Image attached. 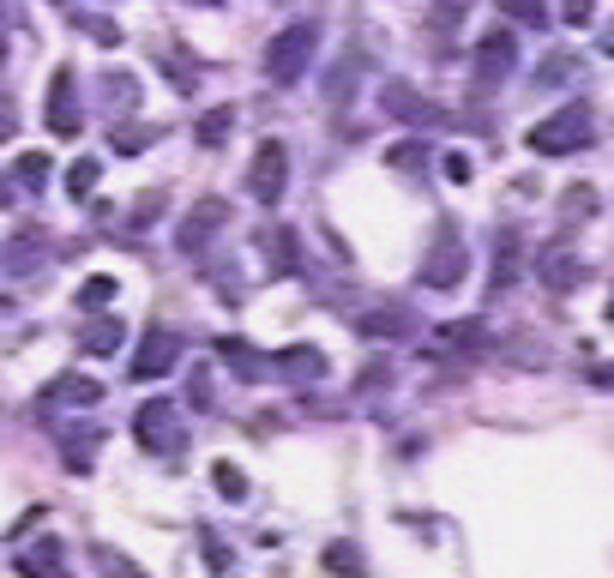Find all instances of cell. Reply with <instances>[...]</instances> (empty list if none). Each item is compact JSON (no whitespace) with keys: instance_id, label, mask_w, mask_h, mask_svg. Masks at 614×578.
<instances>
[{"instance_id":"6da1fadb","label":"cell","mask_w":614,"mask_h":578,"mask_svg":"<svg viewBox=\"0 0 614 578\" xmlns=\"http://www.w3.org/2000/svg\"><path fill=\"white\" fill-rule=\"evenodd\" d=\"M524 145H530L536 157H572V151L596 145V114H591V102H567V109H555L548 121H536L530 133H524Z\"/></svg>"},{"instance_id":"7a4b0ae2","label":"cell","mask_w":614,"mask_h":578,"mask_svg":"<svg viewBox=\"0 0 614 578\" xmlns=\"http://www.w3.org/2000/svg\"><path fill=\"white\" fill-rule=\"evenodd\" d=\"M319 55V24H284V31L272 36V48H265V79L272 85H296L307 67H314Z\"/></svg>"},{"instance_id":"3957f363","label":"cell","mask_w":614,"mask_h":578,"mask_svg":"<svg viewBox=\"0 0 614 578\" xmlns=\"http://www.w3.org/2000/svg\"><path fill=\"white\" fill-rule=\"evenodd\" d=\"M133 434H139V446H145V452H182V446H187L182 416H175L169 397H151V404H139Z\"/></svg>"},{"instance_id":"277c9868","label":"cell","mask_w":614,"mask_h":578,"mask_svg":"<svg viewBox=\"0 0 614 578\" xmlns=\"http://www.w3.org/2000/svg\"><path fill=\"white\" fill-rule=\"evenodd\" d=\"M248 193L260 205H277L289 193V151L277 145V139H265L260 151H253V163H248Z\"/></svg>"},{"instance_id":"5b68a950","label":"cell","mask_w":614,"mask_h":578,"mask_svg":"<svg viewBox=\"0 0 614 578\" xmlns=\"http://www.w3.org/2000/svg\"><path fill=\"white\" fill-rule=\"evenodd\" d=\"M512 67H518V36L512 31H489L476 43V55H470V73H476L482 91H494V85L512 79Z\"/></svg>"},{"instance_id":"8992f818","label":"cell","mask_w":614,"mask_h":578,"mask_svg":"<svg viewBox=\"0 0 614 578\" xmlns=\"http://www.w3.org/2000/svg\"><path fill=\"white\" fill-rule=\"evenodd\" d=\"M217 229H229V205L217 199V193H205V199H194V211L175 223V248H182V253H205V241H211Z\"/></svg>"},{"instance_id":"52a82bcc","label":"cell","mask_w":614,"mask_h":578,"mask_svg":"<svg viewBox=\"0 0 614 578\" xmlns=\"http://www.w3.org/2000/svg\"><path fill=\"white\" fill-rule=\"evenodd\" d=\"M464 272H470V248H464V241H452V229H446V236L434 241V253L421 260V284H428V290H452V284H464Z\"/></svg>"},{"instance_id":"ba28073f","label":"cell","mask_w":614,"mask_h":578,"mask_svg":"<svg viewBox=\"0 0 614 578\" xmlns=\"http://www.w3.org/2000/svg\"><path fill=\"white\" fill-rule=\"evenodd\" d=\"M85 127V109L73 102V67L55 73V85H48V133L55 139H79Z\"/></svg>"},{"instance_id":"9c48e42d","label":"cell","mask_w":614,"mask_h":578,"mask_svg":"<svg viewBox=\"0 0 614 578\" xmlns=\"http://www.w3.org/2000/svg\"><path fill=\"white\" fill-rule=\"evenodd\" d=\"M175 356H182V338L175 331H145V343H139V356H133V380H157V374H169L175 368Z\"/></svg>"},{"instance_id":"30bf717a","label":"cell","mask_w":614,"mask_h":578,"mask_svg":"<svg viewBox=\"0 0 614 578\" xmlns=\"http://www.w3.org/2000/svg\"><path fill=\"white\" fill-rule=\"evenodd\" d=\"M253 241H260V253H265V260H272V272H296V265H301V241H296V229H284V223H265Z\"/></svg>"},{"instance_id":"8fae6325","label":"cell","mask_w":614,"mask_h":578,"mask_svg":"<svg viewBox=\"0 0 614 578\" xmlns=\"http://www.w3.org/2000/svg\"><path fill=\"white\" fill-rule=\"evenodd\" d=\"M19 572L24 578H67V560H61V543L55 536H43V543H31L19 555Z\"/></svg>"},{"instance_id":"7c38bea8","label":"cell","mask_w":614,"mask_h":578,"mask_svg":"<svg viewBox=\"0 0 614 578\" xmlns=\"http://www.w3.org/2000/svg\"><path fill=\"white\" fill-rule=\"evenodd\" d=\"M409 331H416V319L404 307H368L362 314V338H409Z\"/></svg>"},{"instance_id":"4fadbf2b","label":"cell","mask_w":614,"mask_h":578,"mask_svg":"<svg viewBox=\"0 0 614 578\" xmlns=\"http://www.w3.org/2000/svg\"><path fill=\"white\" fill-rule=\"evenodd\" d=\"M272 368H277V374H284V380L307 385V380H319V374H326V356H319V350H307V343H296V350H284Z\"/></svg>"},{"instance_id":"5bb4252c","label":"cell","mask_w":614,"mask_h":578,"mask_svg":"<svg viewBox=\"0 0 614 578\" xmlns=\"http://www.w3.org/2000/svg\"><path fill=\"white\" fill-rule=\"evenodd\" d=\"M579 277H584V260H572V253H560V248L542 253V284L548 290H572Z\"/></svg>"},{"instance_id":"9a60e30c","label":"cell","mask_w":614,"mask_h":578,"mask_svg":"<svg viewBox=\"0 0 614 578\" xmlns=\"http://www.w3.org/2000/svg\"><path fill=\"white\" fill-rule=\"evenodd\" d=\"M97 446H102L97 428H67V440H61V458H67L73 470H91V465H97Z\"/></svg>"},{"instance_id":"2e32d148","label":"cell","mask_w":614,"mask_h":578,"mask_svg":"<svg viewBox=\"0 0 614 578\" xmlns=\"http://www.w3.org/2000/svg\"><path fill=\"white\" fill-rule=\"evenodd\" d=\"M121 338H127V326H121V319H109V314H97L91 326H85V350H91V356H114V350H121Z\"/></svg>"},{"instance_id":"e0dca14e","label":"cell","mask_w":614,"mask_h":578,"mask_svg":"<svg viewBox=\"0 0 614 578\" xmlns=\"http://www.w3.org/2000/svg\"><path fill=\"white\" fill-rule=\"evenodd\" d=\"M97 397H102V385L85 380V374H61L48 385V404H97Z\"/></svg>"},{"instance_id":"ac0fdd59","label":"cell","mask_w":614,"mask_h":578,"mask_svg":"<svg viewBox=\"0 0 614 578\" xmlns=\"http://www.w3.org/2000/svg\"><path fill=\"white\" fill-rule=\"evenodd\" d=\"M386 109L398 114V121H434V109H428V102H421L416 91H409L404 79H392V85H386Z\"/></svg>"},{"instance_id":"d6986e66","label":"cell","mask_w":614,"mask_h":578,"mask_svg":"<svg viewBox=\"0 0 614 578\" xmlns=\"http://www.w3.org/2000/svg\"><path fill=\"white\" fill-rule=\"evenodd\" d=\"M355 73H362V48H350V55L331 67V79H326V97L338 102V109H343V102H350V91H355Z\"/></svg>"},{"instance_id":"ffe728a7","label":"cell","mask_w":614,"mask_h":578,"mask_svg":"<svg viewBox=\"0 0 614 578\" xmlns=\"http://www.w3.org/2000/svg\"><path fill=\"white\" fill-rule=\"evenodd\" d=\"M229 127H235V109H205L199 127H194V139H199L205 151H217V145L229 139Z\"/></svg>"},{"instance_id":"44dd1931","label":"cell","mask_w":614,"mask_h":578,"mask_svg":"<svg viewBox=\"0 0 614 578\" xmlns=\"http://www.w3.org/2000/svg\"><path fill=\"white\" fill-rule=\"evenodd\" d=\"M43 182H48V157H43V151H24V157H19V163H12V187L36 193V187H43Z\"/></svg>"},{"instance_id":"7402d4cb","label":"cell","mask_w":614,"mask_h":578,"mask_svg":"<svg viewBox=\"0 0 614 578\" xmlns=\"http://www.w3.org/2000/svg\"><path fill=\"white\" fill-rule=\"evenodd\" d=\"M211 488L229 500V506H241V500H248V477H241L235 465H223V458H217V465H211Z\"/></svg>"},{"instance_id":"603a6c76","label":"cell","mask_w":614,"mask_h":578,"mask_svg":"<svg viewBox=\"0 0 614 578\" xmlns=\"http://www.w3.org/2000/svg\"><path fill=\"white\" fill-rule=\"evenodd\" d=\"M326 567L338 572V578H362L368 560H362V548H355V543H331L326 548Z\"/></svg>"},{"instance_id":"cb8c5ba5","label":"cell","mask_w":614,"mask_h":578,"mask_svg":"<svg viewBox=\"0 0 614 578\" xmlns=\"http://www.w3.org/2000/svg\"><path fill=\"white\" fill-rule=\"evenodd\" d=\"M501 12H506V19H518L524 31H548V19H555L542 0H501Z\"/></svg>"},{"instance_id":"d4e9b609","label":"cell","mask_w":614,"mask_h":578,"mask_svg":"<svg viewBox=\"0 0 614 578\" xmlns=\"http://www.w3.org/2000/svg\"><path fill=\"white\" fill-rule=\"evenodd\" d=\"M91 567H97L102 578H145V572L133 567V560H127V555H114L109 543H97V548H91Z\"/></svg>"},{"instance_id":"484cf974","label":"cell","mask_w":614,"mask_h":578,"mask_svg":"<svg viewBox=\"0 0 614 578\" xmlns=\"http://www.w3.org/2000/svg\"><path fill=\"white\" fill-rule=\"evenodd\" d=\"M440 338L452 350H482V319H452V326H440Z\"/></svg>"},{"instance_id":"4316f807","label":"cell","mask_w":614,"mask_h":578,"mask_svg":"<svg viewBox=\"0 0 614 578\" xmlns=\"http://www.w3.org/2000/svg\"><path fill=\"white\" fill-rule=\"evenodd\" d=\"M145 139H157V127H114L109 145L121 151V157H139V151H145Z\"/></svg>"},{"instance_id":"83f0119b","label":"cell","mask_w":614,"mask_h":578,"mask_svg":"<svg viewBox=\"0 0 614 578\" xmlns=\"http://www.w3.org/2000/svg\"><path fill=\"white\" fill-rule=\"evenodd\" d=\"M109 302H114V277H85V290H79V307H85V314H102Z\"/></svg>"},{"instance_id":"f1b7e54d","label":"cell","mask_w":614,"mask_h":578,"mask_svg":"<svg viewBox=\"0 0 614 578\" xmlns=\"http://www.w3.org/2000/svg\"><path fill=\"white\" fill-rule=\"evenodd\" d=\"M217 356H223V362H235V368H241V374H248V380L260 374V356H253V350H248V343H241V338H217Z\"/></svg>"},{"instance_id":"f546056e","label":"cell","mask_w":614,"mask_h":578,"mask_svg":"<svg viewBox=\"0 0 614 578\" xmlns=\"http://www.w3.org/2000/svg\"><path fill=\"white\" fill-rule=\"evenodd\" d=\"M97 175H102V163H97V157H79V163L67 170V193H73V199H85V193L97 187Z\"/></svg>"},{"instance_id":"4dcf8cb0","label":"cell","mask_w":614,"mask_h":578,"mask_svg":"<svg viewBox=\"0 0 614 578\" xmlns=\"http://www.w3.org/2000/svg\"><path fill=\"white\" fill-rule=\"evenodd\" d=\"M187 397H194V410H211V374H205V368L187 380Z\"/></svg>"},{"instance_id":"1f68e13d","label":"cell","mask_w":614,"mask_h":578,"mask_svg":"<svg viewBox=\"0 0 614 578\" xmlns=\"http://www.w3.org/2000/svg\"><path fill=\"white\" fill-rule=\"evenodd\" d=\"M560 19H567V24H591L596 19V0H567V7H560Z\"/></svg>"},{"instance_id":"d6a6232c","label":"cell","mask_w":614,"mask_h":578,"mask_svg":"<svg viewBox=\"0 0 614 578\" xmlns=\"http://www.w3.org/2000/svg\"><path fill=\"white\" fill-rule=\"evenodd\" d=\"M79 24H85V31H91V36H97V43H102V48H114V43H121V31H114V24H109V19H79Z\"/></svg>"},{"instance_id":"836d02e7","label":"cell","mask_w":614,"mask_h":578,"mask_svg":"<svg viewBox=\"0 0 614 578\" xmlns=\"http://www.w3.org/2000/svg\"><path fill=\"white\" fill-rule=\"evenodd\" d=\"M205 560H211V572H229V548L217 536H205Z\"/></svg>"},{"instance_id":"e575fe53","label":"cell","mask_w":614,"mask_h":578,"mask_svg":"<svg viewBox=\"0 0 614 578\" xmlns=\"http://www.w3.org/2000/svg\"><path fill=\"white\" fill-rule=\"evenodd\" d=\"M446 182H470V157H464V151H452V157H446Z\"/></svg>"},{"instance_id":"d590c367","label":"cell","mask_w":614,"mask_h":578,"mask_svg":"<svg viewBox=\"0 0 614 578\" xmlns=\"http://www.w3.org/2000/svg\"><path fill=\"white\" fill-rule=\"evenodd\" d=\"M157 211H163V199H157V193H145V199H139V211H133V223H151Z\"/></svg>"},{"instance_id":"8d00e7d4","label":"cell","mask_w":614,"mask_h":578,"mask_svg":"<svg viewBox=\"0 0 614 578\" xmlns=\"http://www.w3.org/2000/svg\"><path fill=\"white\" fill-rule=\"evenodd\" d=\"M596 385H603V392H614V368H603V374H596Z\"/></svg>"},{"instance_id":"74e56055","label":"cell","mask_w":614,"mask_h":578,"mask_svg":"<svg viewBox=\"0 0 614 578\" xmlns=\"http://www.w3.org/2000/svg\"><path fill=\"white\" fill-rule=\"evenodd\" d=\"M194 7H217V0H194Z\"/></svg>"}]
</instances>
